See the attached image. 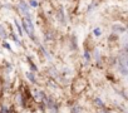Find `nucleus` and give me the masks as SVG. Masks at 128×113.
<instances>
[{"mask_svg": "<svg viewBox=\"0 0 128 113\" xmlns=\"http://www.w3.org/2000/svg\"><path fill=\"white\" fill-rule=\"evenodd\" d=\"M84 58H86V60H89L90 59V54H89V52H84Z\"/></svg>", "mask_w": 128, "mask_h": 113, "instance_id": "obj_11", "label": "nucleus"}, {"mask_svg": "<svg viewBox=\"0 0 128 113\" xmlns=\"http://www.w3.org/2000/svg\"><path fill=\"white\" fill-rule=\"evenodd\" d=\"M12 38H13V39L15 40V43H16V44H20V40H19V39L16 38V35H14V34H13V35H12Z\"/></svg>", "mask_w": 128, "mask_h": 113, "instance_id": "obj_14", "label": "nucleus"}, {"mask_svg": "<svg viewBox=\"0 0 128 113\" xmlns=\"http://www.w3.org/2000/svg\"><path fill=\"white\" fill-rule=\"evenodd\" d=\"M30 6H33V8H36V6H38V3L35 2V0H30Z\"/></svg>", "mask_w": 128, "mask_h": 113, "instance_id": "obj_12", "label": "nucleus"}, {"mask_svg": "<svg viewBox=\"0 0 128 113\" xmlns=\"http://www.w3.org/2000/svg\"><path fill=\"white\" fill-rule=\"evenodd\" d=\"M0 35H2L3 38H6V32H5V29L3 28V25H0Z\"/></svg>", "mask_w": 128, "mask_h": 113, "instance_id": "obj_6", "label": "nucleus"}, {"mask_svg": "<svg viewBox=\"0 0 128 113\" xmlns=\"http://www.w3.org/2000/svg\"><path fill=\"white\" fill-rule=\"evenodd\" d=\"M126 50H127V52H128V45H127V48H126Z\"/></svg>", "mask_w": 128, "mask_h": 113, "instance_id": "obj_18", "label": "nucleus"}, {"mask_svg": "<svg viewBox=\"0 0 128 113\" xmlns=\"http://www.w3.org/2000/svg\"><path fill=\"white\" fill-rule=\"evenodd\" d=\"M93 33H94V35H96V36H99V35H100V33H102V32H100V29H99V28H96V29H94V32H93Z\"/></svg>", "mask_w": 128, "mask_h": 113, "instance_id": "obj_10", "label": "nucleus"}, {"mask_svg": "<svg viewBox=\"0 0 128 113\" xmlns=\"http://www.w3.org/2000/svg\"><path fill=\"white\" fill-rule=\"evenodd\" d=\"M118 69H119V72H120L122 74H124V76H128V70L126 69V67H124L123 64H120V66L118 67Z\"/></svg>", "mask_w": 128, "mask_h": 113, "instance_id": "obj_3", "label": "nucleus"}, {"mask_svg": "<svg viewBox=\"0 0 128 113\" xmlns=\"http://www.w3.org/2000/svg\"><path fill=\"white\" fill-rule=\"evenodd\" d=\"M113 30H114V32H118V33H123L126 29L122 28L120 25H113Z\"/></svg>", "mask_w": 128, "mask_h": 113, "instance_id": "obj_4", "label": "nucleus"}, {"mask_svg": "<svg viewBox=\"0 0 128 113\" xmlns=\"http://www.w3.org/2000/svg\"><path fill=\"white\" fill-rule=\"evenodd\" d=\"M26 77H28V79H29L30 82H33V83H35V82H36V79H35V77H34V74H33V73H26Z\"/></svg>", "mask_w": 128, "mask_h": 113, "instance_id": "obj_5", "label": "nucleus"}, {"mask_svg": "<svg viewBox=\"0 0 128 113\" xmlns=\"http://www.w3.org/2000/svg\"><path fill=\"white\" fill-rule=\"evenodd\" d=\"M23 28H24V30L28 33V35H29L32 39H34V26H33V23H32L30 18L23 20Z\"/></svg>", "mask_w": 128, "mask_h": 113, "instance_id": "obj_1", "label": "nucleus"}, {"mask_svg": "<svg viewBox=\"0 0 128 113\" xmlns=\"http://www.w3.org/2000/svg\"><path fill=\"white\" fill-rule=\"evenodd\" d=\"M28 62H29V64H30V68H32V70H33V72H36V67L34 66V63L32 62V59H30V58H28Z\"/></svg>", "mask_w": 128, "mask_h": 113, "instance_id": "obj_8", "label": "nucleus"}, {"mask_svg": "<svg viewBox=\"0 0 128 113\" xmlns=\"http://www.w3.org/2000/svg\"><path fill=\"white\" fill-rule=\"evenodd\" d=\"M94 58H96V60H97V62H99V52H98V50H96V52H94Z\"/></svg>", "mask_w": 128, "mask_h": 113, "instance_id": "obj_13", "label": "nucleus"}, {"mask_svg": "<svg viewBox=\"0 0 128 113\" xmlns=\"http://www.w3.org/2000/svg\"><path fill=\"white\" fill-rule=\"evenodd\" d=\"M4 48H5V49H8V50H12V48H10V45H9L8 43H4Z\"/></svg>", "mask_w": 128, "mask_h": 113, "instance_id": "obj_15", "label": "nucleus"}, {"mask_svg": "<svg viewBox=\"0 0 128 113\" xmlns=\"http://www.w3.org/2000/svg\"><path fill=\"white\" fill-rule=\"evenodd\" d=\"M126 64H127V66H128V58H127V60H126Z\"/></svg>", "mask_w": 128, "mask_h": 113, "instance_id": "obj_17", "label": "nucleus"}, {"mask_svg": "<svg viewBox=\"0 0 128 113\" xmlns=\"http://www.w3.org/2000/svg\"><path fill=\"white\" fill-rule=\"evenodd\" d=\"M15 25H16V29H18V32H19V35H23V30H22V26H20V24L18 23V20H15Z\"/></svg>", "mask_w": 128, "mask_h": 113, "instance_id": "obj_7", "label": "nucleus"}, {"mask_svg": "<svg viewBox=\"0 0 128 113\" xmlns=\"http://www.w3.org/2000/svg\"><path fill=\"white\" fill-rule=\"evenodd\" d=\"M96 102H97V103H98L99 106H103V103H102V100H100L99 98H97V99H96Z\"/></svg>", "mask_w": 128, "mask_h": 113, "instance_id": "obj_16", "label": "nucleus"}, {"mask_svg": "<svg viewBox=\"0 0 128 113\" xmlns=\"http://www.w3.org/2000/svg\"><path fill=\"white\" fill-rule=\"evenodd\" d=\"M19 5H20V10H22V12H23V13H24V14H25L28 18H29V6L26 5V3L20 2V4H19Z\"/></svg>", "mask_w": 128, "mask_h": 113, "instance_id": "obj_2", "label": "nucleus"}, {"mask_svg": "<svg viewBox=\"0 0 128 113\" xmlns=\"http://www.w3.org/2000/svg\"><path fill=\"white\" fill-rule=\"evenodd\" d=\"M59 19H60L62 22H64V13H63V9H62V8L59 9Z\"/></svg>", "mask_w": 128, "mask_h": 113, "instance_id": "obj_9", "label": "nucleus"}]
</instances>
